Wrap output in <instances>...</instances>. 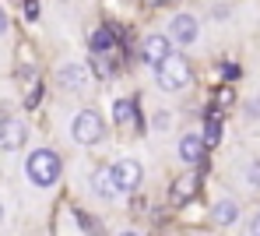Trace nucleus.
Returning a JSON list of instances; mask_svg holds the SVG:
<instances>
[{
    "instance_id": "20",
    "label": "nucleus",
    "mask_w": 260,
    "mask_h": 236,
    "mask_svg": "<svg viewBox=\"0 0 260 236\" xmlns=\"http://www.w3.org/2000/svg\"><path fill=\"white\" fill-rule=\"evenodd\" d=\"M4 32H7V11L0 7V36H4Z\"/></svg>"
},
{
    "instance_id": "3",
    "label": "nucleus",
    "mask_w": 260,
    "mask_h": 236,
    "mask_svg": "<svg viewBox=\"0 0 260 236\" xmlns=\"http://www.w3.org/2000/svg\"><path fill=\"white\" fill-rule=\"evenodd\" d=\"M71 134H74L78 144H99L106 138V124H102V116H99L95 109H81V113L71 120Z\"/></svg>"
},
{
    "instance_id": "21",
    "label": "nucleus",
    "mask_w": 260,
    "mask_h": 236,
    "mask_svg": "<svg viewBox=\"0 0 260 236\" xmlns=\"http://www.w3.org/2000/svg\"><path fill=\"white\" fill-rule=\"evenodd\" d=\"M148 4H151V7H158V4H173V0H148Z\"/></svg>"
},
{
    "instance_id": "11",
    "label": "nucleus",
    "mask_w": 260,
    "mask_h": 236,
    "mask_svg": "<svg viewBox=\"0 0 260 236\" xmlns=\"http://www.w3.org/2000/svg\"><path fill=\"white\" fill-rule=\"evenodd\" d=\"M88 49H91L95 56H109V53L116 49V36H113V28H99V32H91Z\"/></svg>"
},
{
    "instance_id": "4",
    "label": "nucleus",
    "mask_w": 260,
    "mask_h": 236,
    "mask_svg": "<svg viewBox=\"0 0 260 236\" xmlns=\"http://www.w3.org/2000/svg\"><path fill=\"white\" fill-rule=\"evenodd\" d=\"M56 81L67 92H85L91 85V67H85V64H63V67H56Z\"/></svg>"
},
{
    "instance_id": "10",
    "label": "nucleus",
    "mask_w": 260,
    "mask_h": 236,
    "mask_svg": "<svg viewBox=\"0 0 260 236\" xmlns=\"http://www.w3.org/2000/svg\"><path fill=\"white\" fill-rule=\"evenodd\" d=\"M91 190H95L102 201H116V194H123L120 184H116V176H113V166H106V169H95V173H91Z\"/></svg>"
},
{
    "instance_id": "9",
    "label": "nucleus",
    "mask_w": 260,
    "mask_h": 236,
    "mask_svg": "<svg viewBox=\"0 0 260 236\" xmlns=\"http://www.w3.org/2000/svg\"><path fill=\"white\" fill-rule=\"evenodd\" d=\"M204 148H208L204 134H201V131H190V134H183V138H179V159H183V162H190V166H197V162L204 159Z\"/></svg>"
},
{
    "instance_id": "13",
    "label": "nucleus",
    "mask_w": 260,
    "mask_h": 236,
    "mask_svg": "<svg viewBox=\"0 0 260 236\" xmlns=\"http://www.w3.org/2000/svg\"><path fill=\"white\" fill-rule=\"evenodd\" d=\"M134 120H137V106H134L130 99H116V102H113V124H116V127H130Z\"/></svg>"
},
{
    "instance_id": "15",
    "label": "nucleus",
    "mask_w": 260,
    "mask_h": 236,
    "mask_svg": "<svg viewBox=\"0 0 260 236\" xmlns=\"http://www.w3.org/2000/svg\"><path fill=\"white\" fill-rule=\"evenodd\" d=\"M201 134H204V141H208V144H218V141H221V120H218L215 113L204 120V131H201Z\"/></svg>"
},
{
    "instance_id": "17",
    "label": "nucleus",
    "mask_w": 260,
    "mask_h": 236,
    "mask_svg": "<svg viewBox=\"0 0 260 236\" xmlns=\"http://www.w3.org/2000/svg\"><path fill=\"white\" fill-rule=\"evenodd\" d=\"M36 14H39V4H36V0H25V18L36 21Z\"/></svg>"
},
{
    "instance_id": "7",
    "label": "nucleus",
    "mask_w": 260,
    "mask_h": 236,
    "mask_svg": "<svg viewBox=\"0 0 260 236\" xmlns=\"http://www.w3.org/2000/svg\"><path fill=\"white\" fill-rule=\"evenodd\" d=\"M169 53H173V36H148V39L141 43V60H144L148 67H158Z\"/></svg>"
},
{
    "instance_id": "1",
    "label": "nucleus",
    "mask_w": 260,
    "mask_h": 236,
    "mask_svg": "<svg viewBox=\"0 0 260 236\" xmlns=\"http://www.w3.org/2000/svg\"><path fill=\"white\" fill-rule=\"evenodd\" d=\"M60 173H63V162H60V155L53 148H36L25 159V176H28L32 187H43V190L53 187L60 180Z\"/></svg>"
},
{
    "instance_id": "12",
    "label": "nucleus",
    "mask_w": 260,
    "mask_h": 236,
    "mask_svg": "<svg viewBox=\"0 0 260 236\" xmlns=\"http://www.w3.org/2000/svg\"><path fill=\"white\" fill-rule=\"evenodd\" d=\"M236 219H239V204L236 201H218L215 208H211V222L215 226H236Z\"/></svg>"
},
{
    "instance_id": "19",
    "label": "nucleus",
    "mask_w": 260,
    "mask_h": 236,
    "mask_svg": "<svg viewBox=\"0 0 260 236\" xmlns=\"http://www.w3.org/2000/svg\"><path fill=\"white\" fill-rule=\"evenodd\" d=\"M246 229H250V236H260V212L250 219V226H246Z\"/></svg>"
},
{
    "instance_id": "2",
    "label": "nucleus",
    "mask_w": 260,
    "mask_h": 236,
    "mask_svg": "<svg viewBox=\"0 0 260 236\" xmlns=\"http://www.w3.org/2000/svg\"><path fill=\"white\" fill-rule=\"evenodd\" d=\"M155 81H158L162 92H183V88L193 81V71H190L186 56H183V53H169V56L155 67Z\"/></svg>"
},
{
    "instance_id": "8",
    "label": "nucleus",
    "mask_w": 260,
    "mask_h": 236,
    "mask_svg": "<svg viewBox=\"0 0 260 236\" xmlns=\"http://www.w3.org/2000/svg\"><path fill=\"white\" fill-rule=\"evenodd\" d=\"M28 141V127L21 124V120H0V148L4 152H18V148H25Z\"/></svg>"
},
{
    "instance_id": "6",
    "label": "nucleus",
    "mask_w": 260,
    "mask_h": 236,
    "mask_svg": "<svg viewBox=\"0 0 260 236\" xmlns=\"http://www.w3.org/2000/svg\"><path fill=\"white\" fill-rule=\"evenodd\" d=\"M113 176H116V184L123 194L141 187V180H144V169H141V162L137 159H120V162H113Z\"/></svg>"
},
{
    "instance_id": "5",
    "label": "nucleus",
    "mask_w": 260,
    "mask_h": 236,
    "mask_svg": "<svg viewBox=\"0 0 260 236\" xmlns=\"http://www.w3.org/2000/svg\"><path fill=\"white\" fill-rule=\"evenodd\" d=\"M169 36H173V43H179V46H193L201 39V21L193 14H176L173 21H169Z\"/></svg>"
},
{
    "instance_id": "18",
    "label": "nucleus",
    "mask_w": 260,
    "mask_h": 236,
    "mask_svg": "<svg viewBox=\"0 0 260 236\" xmlns=\"http://www.w3.org/2000/svg\"><path fill=\"white\" fill-rule=\"evenodd\" d=\"M221 74H225L229 81H236V78H239V67H236V64H225V67H221Z\"/></svg>"
},
{
    "instance_id": "22",
    "label": "nucleus",
    "mask_w": 260,
    "mask_h": 236,
    "mask_svg": "<svg viewBox=\"0 0 260 236\" xmlns=\"http://www.w3.org/2000/svg\"><path fill=\"white\" fill-rule=\"evenodd\" d=\"M0 222H4V204H0Z\"/></svg>"
},
{
    "instance_id": "14",
    "label": "nucleus",
    "mask_w": 260,
    "mask_h": 236,
    "mask_svg": "<svg viewBox=\"0 0 260 236\" xmlns=\"http://www.w3.org/2000/svg\"><path fill=\"white\" fill-rule=\"evenodd\" d=\"M193 190H197V176H193V173L179 176V180L173 184V201L176 204H186V201L193 197Z\"/></svg>"
},
{
    "instance_id": "16",
    "label": "nucleus",
    "mask_w": 260,
    "mask_h": 236,
    "mask_svg": "<svg viewBox=\"0 0 260 236\" xmlns=\"http://www.w3.org/2000/svg\"><path fill=\"white\" fill-rule=\"evenodd\" d=\"M243 180H246V187H250V190H260V159H253V162L246 166Z\"/></svg>"
}]
</instances>
